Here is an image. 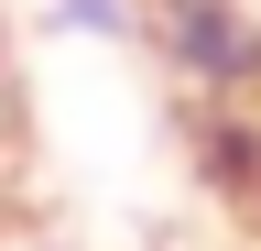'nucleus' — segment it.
Segmentation results:
<instances>
[{"label":"nucleus","mask_w":261,"mask_h":251,"mask_svg":"<svg viewBox=\"0 0 261 251\" xmlns=\"http://www.w3.org/2000/svg\"><path fill=\"white\" fill-rule=\"evenodd\" d=\"M142 11H152V44L174 55L207 99H228V87L261 77V33H250L240 0H142Z\"/></svg>","instance_id":"nucleus-1"},{"label":"nucleus","mask_w":261,"mask_h":251,"mask_svg":"<svg viewBox=\"0 0 261 251\" xmlns=\"http://www.w3.org/2000/svg\"><path fill=\"white\" fill-rule=\"evenodd\" d=\"M44 22L76 44H142V0H44Z\"/></svg>","instance_id":"nucleus-2"}]
</instances>
